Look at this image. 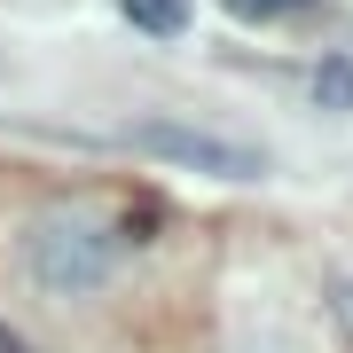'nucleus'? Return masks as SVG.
<instances>
[{"label": "nucleus", "instance_id": "4", "mask_svg": "<svg viewBox=\"0 0 353 353\" xmlns=\"http://www.w3.org/2000/svg\"><path fill=\"white\" fill-rule=\"evenodd\" d=\"M314 102L322 110H353V63L345 55H322L314 63Z\"/></svg>", "mask_w": 353, "mask_h": 353}, {"label": "nucleus", "instance_id": "3", "mask_svg": "<svg viewBox=\"0 0 353 353\" xmlns=\"http://www.w3.org/2000/svg\"><path fill=\"white\" fill-rule=\"evenodd\" d=\"M126 24L150 39H173V32H189V0H126Z\"/></svg>", "mask_w": 353, "mask_h": 353}, {"label": "nucleus", "instance_id": "1", "mask_svg": "<svg viewBox=\"0 0 353 353\" xmlns=\"http://www.w3.org/2000/svg\"><path fill=\"white\" fill-rule=\"evenodd\" d=\"M118 267V228L102 212H48L24 228V275L55 299H87Z\"/></svg>", "mask_w": 353, "mask_h": 353}, {"label": "nucleus", "instance_id": "6", "mask_svg": "<svg viewBox=\"0 0 353 353\" xmlns=\"http://www.w3.org/2000/svg\"><path fill=\"white\" fill-rule=\"evenodd\" d=\"M330 314H338V330L353 338V275H338V283H330Z\"/></svg>", "mask_w": 353, "mask_h": 353}, {"label": "nucleus", "instance_id": "5", "mask_svg": "<svg viewBox=\"0 0 353 353\" xmlns=\"http://www.w3.org/2000/svg\"><path fill=\"white\" fill-rule=\"evenodd\" d=\"M228 16H243V24H267V16H290V8H314V0H220Z\"/></svg>", "mask_w": 353, "mask_h": 353}, {"label": "nucleus", "instance_id": "2", "mask_svg": "<svg viewBox=\"0 0 353 353\" xmlns=\"http://www.w3.org/2000/svg\"><path fill=\"white\" fill-rule=\"evenodd\" d=\"M126 141L141 157H157L165 173H204V181H259L267 173V150L228 141V134H204V126H189V118H141Z\"/></svg>", "mask_w": 353, "mask_h": 353}, {"label": "nucleus", "instance_id": "7", "mask_svg": "<svg viewBox=\"0 0 353 353\" xmlns=\"http://www.w3.org/2000/svg\"><path fill=\"white\" fill-rule=\"evenodd\" d=\"M0 353H24V345H16V338H8V330H0Z\"/></svg>", "mask_w": 353, "mask_h": 353}]
</instances>
